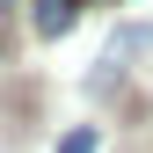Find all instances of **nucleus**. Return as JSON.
<instances>
[{"label": "nucleus", "instance_id": "f257e3e1", "mask_svg": "<svg viewBox=\"0 0 153 153\" xmlns=\"http://www.w3.org/2000/svg\"><path fill=\"white\" fill-rule=\"evenodd\" d=\"M139 51H146V29H139V22H124V29L102 44V66H95V95H109V88H117L124 73H131V59H139Z\"/></svg>", "mask_w": 153, "mask_h": 153}, {"label": "nucleus", "instance_id": "f03ea898", "mask_svg": "<svg viewBox=\"0 0 153 153\" xmlns=\"http://www.w3.org/2000/svg\"><path fill=\"white\" fill-rule=\"evenodd\" d=\"M73 7H80V0H36V36H66Z\"/></svg>", "mask_w": 153, "mask_h": 153}, {"label": "nucleus", "instance_id": "7ed1b4c3", "mask_svg": "<svg viewBox=\"0 0 153 153\" xmlns=\"http://www.w3.org/2000/svg\"><path fill=\"white\" fill-rule=\"evenodd\" d=\"M59 153H102V131H95V124H80V131H66V139H59Z\"/></svg>", "mask_w": 153, "mask_h": 153}]
</instances>
